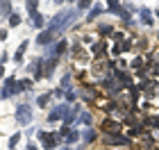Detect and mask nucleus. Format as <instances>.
Segmentation results:
<instances>
[{
	"label": "nucleus",
	"mask_w": 159,
	"mask_h": 150,
	"mask_svg": "<svg viewBox=\"0 0 159 150\" xmlns=\"http://www.w3.org/2000/svg\"><path fill=\"white\" fill-rule=\"evenodd\" d=\"M148 125H152V127H159V116H155V118H150V120H148Z\"/></svg>",
	"instance_id": "393cba45"
},
{
	"label": "nucleus",
	"mask_w": 159,
	"mask_h": 150,
	"mask_svg": "<svg viewBox=\"0 0 159 150\" xmlns=\"http://www.w3.org/2000/svg\"><path fill=\"white\" fill-rule=\"evenodd\" d=\"M129 66H132V68H141V66H143V59H134Z\"/></svg>",
	"instance_id": "b1692460"
},
{
	"label": "nucleus",
	"mask_w": 159,
	"mask_h": 150,
	"mask_svg": "<svg viewBox=\"0 0 159 150\" xmlns=\"http://www.w3.org/2000/svg\"><path fill=\"white\" fill-rule=\"evenodd\" d=\"M18 23H20V16H18V14H11V16H9V25H11V27H16Z\"/></svg>",
	"instance_id": "6ab92c4d"
},
{
	"label": "nucleus",
	"mask_w": 159,
	"mask_h": 150,
	"mask_svg": "<svg viewBox=\"0 0 159 150\" xmlns=\"http://www.w3.org/2000/svg\"><path fill=\"white\" fill-rule=\"evenodd\" d=\"M52 96H55V98H61V96H64V89H55Z\"/></svg>",
	"instance_id": "c85d7f7f"
},
{
	"label": "nucleus",
	"mask_w": 159,
	"mask_h": 150,
	"mask_svg": "<svg viewBox=\"0 0 159 150\" xmlns=\"http://www.w3.org/2000/svg\"><path fill=\"white\" fill-rule=\"evenodd\" d=\"M55 37H57V34H55L52 30H43L39 37H37V43H39V46H50V43L55 41Z\"/></svg>",
	"instance_id": "423d86ee"
},
{
	"label": "nucleus",
	"mask_w": 159,
	"mask_h": 150,
	"mask_svg": "<svg viewBox=\"0 0 159 150\" xmlns=\"http://www.w3.org/2000/svg\"><path fill=\"white\" fill-rule=\"evenodd\" d=\"M32 23H34L37 30H41V27H43V16H41V14H34V16H32Z\"/></svg>",
	"instance_id": "ddd939ff"
},
{
	"label": "nucleus",
	"mask_w": 159,
	"mask_h": 150,
	"mask_svg": "<svg viewBox=\"0 0 159 150\" xmlns=\"http://www.w3.org/2000/svg\"><path fill=\"white\" fill-rule=\"evenodd\" d=\"M93 139H96V132H93V130H86V132H84V141L89 143V141H93Z\"/></svg>",
	"instance_id": "aec40b11"
},
{
	"label": "nucleus",
	"mask_w": 159,
	"mask_h": 150,
	"mask_svg": "<svg viewBox=\"0 0 159 150\" xmlns=\"http://www.w3.org/2000/svg\"><path fill=\"white\" fill-rule=\"evenodd\" d=\"M14 93H18V82L14 80V77H7L5 87H2V91H0V98H9Z\"/></svg>",
	"instance_id": "20e7f679"
},
{
	"label": "nucleus",
	"mask_w": 159,
	"mask_h": 150,
	"mask_svg": "<svg viewBox=\"0 0 159 150\" xmlns=\"http://www.w3.org/2000/svg\"><path fill=\"white\" fill-rule=\"evenodd\" d=\"M0 14L2 16H11V2H0Z\"/></svg>",
	"instance_id": "9d476101"
},
{
	"label": "nucleus",
	"mask_w": 159,
	"mask_h": 150,
	"mask_svg": "<svg viewBox=\"0 0 159 150\" xmlns=\"http://www.w3.org/2000/svg\"><path fill=\"white\" fill-rule=\"evenodd\" d=\"M75 98H77V91H68V93H66V100H68V102H73Z\"/></svg>",
	"instance_id": "5701e85b"
},
{
	"label": "nucleus",
	"mask_w": 159,
	"mask_h": 150,
	"mask_svg": "<svg viewBox=\"0 0 159 150\" xmlns=\"http://www.w3.org/2000/svg\"><path fill=\"white\" fill-rule=\"evenodd\" d=\"M107 7H109V11H111V14H118V16H125V9H123V5H120V2H109Z\"/></svg>",
	"instance_id": "6e6552de"
},
{
	"label": "nucleus",
	"mask_w": 159,
	"mask_h": 150,
	"mask_svg": "<svg viewBox=\"0 0 159 150\" xmlns=\"http://www.w3.org/2000/svg\"><path fill=\"white\" fill-rule=\"evenodd\" d=\"M39 139L46 150H52L57 146V134H50V132H39Z\"/></svg>",
	"instance_id": "39448f33"
},
{
	"label": "nucleus",
	"mask_w": 159,
	"mask_h": 150,
	"mask_svg": "<svg viewBox=\"0 0 159 150\" xmlns=\"http://www.w3.org/2000/svg\"><path fill=\"white\" fill-rule=\"evenodd\" d=\"M75 141H80V132H77V130H70V132H68V137H66V143H68V146H73Z\"/></svg>",
	"instance_id": "1a4fd4ad"
},
{
	"label": "nucleus",
	"mask_w": 159,
	"mask_h": 150,
	"mask_svg": "<svg viewBox=\"0 0 159 150\" xmlns=\"http://www.w3.org/2000/svg\"><path fill=\"white\" fill-rule=\"evenodd\" d=\"M48 102H50V96H48V93H46V96H39V98H37V105H39V107H46Z\"/></svg>",
	"instance_id": "f3484780"
},
{
	"label": "nucleus",
	"mask_w": 159,
	"mask_h": 150,
	"mask_svg": "<svg viewBox=\"0 0 159 150\" xmlns=\"http://www.w3.org/2000/svg\"><path fill=\"white\" fill-rule=\"evenodd\" d=\"M27 150H37V146H34V143H27Z\"/></svg>",
	"instance_id": "c756f323"
},
{
	"label": "nucleus",
	"mask_w": 159,
	"mask_h": 150,
	"mask_svg": "<svg viewBox=\"0 0 159 150\" xmlns=\"http://www.w3.org/2000/svg\"><path fill=\"white\" fill-rule=\"evenodd\" d=\"M82 96H84V100H86V102H93V100H96V91L84 89V91H82Z\"/></svg>",
	"instance_id": "9b49d317"
},
{
	"label": "nucleus",
	"mask_w": 159,
	"mask_h": 150,
	"mask_svg": "<svg viewBox=\"0 0 159 150\" xmlns=\"http://www.w3.org/2000/svg\"><path fill=\"white\" fill-rule=\"evenodd\" d=\"M100 11H102V9H93V11L89 14V20H93V18H96V16H98V14H100Z\"/></svg>",
	"instance_id": "cd10ccee"
},
{
	"label": "nucleus",
	"mask_w": 159,
	"mask_h": 150,
	"mask_svg": "<svg viewBox=\"0 0 159 150\" xmlns=\"http://www.w3.org/2000/svg\"><path fill=\"white\" fill-rule=\"evenodd\" d=\"M18 143V134H14V137L9 139V148H14V146H16Z\"/></svg>",
	"instance_id": "a878e982"
},
{
	"label": "nucleus",
	"mask_w": 159,
	"mask_h": 150,
	"mask_svg": "<svg viewBox=\"0 0 159 150\" xmlns=\"http://www.w3.org/2000/svg\"><path fill=\"white\" fill-rule=\"evenodd\" d=\"M75 7H77V9H86V7H91V2H77Z\"/></svg>",
	"instance_id": "bb28decb"
},
{
	"label": "nucleus",
	"mask_w": 159,
	"mask_h": 150,
	"mask_svg": "<svg viewBox=\"0 0 159 150\" xmlns=\"http://www.w3.org/2000/svg\"><path fill=\"white\" fill-rule=\"evenodd\" d=\"M64 150H73V148H64Z\"/></svg>",
	"instance_id": "7c9ffc66"
},
{
	"label": "nucleus",
	"mask_w": 159,
	"mask_h": 150,
	"mask_svg": "<svg viewBox=\"0 0 159 150\" xmlns=\"http://www.w3.org/2000/svg\"><path fill=\"white\" fill-rule=\"evenodd\" d=\"M91 50H93V55H96V57H100V55H102L105 50H107V46H105V43H96Z\"/></svg>",
	"instance_id": "4468645a"
},
{
	"label": "nucleus",
	"mask_w": 159,
	"mask_h": 150,
	"mask_svg": "<svg viewBox=\"0 0 159 150\" xmlns=\"http://www.w3.org/2000/svg\"><path fill=\"white\" fill-rule=\"evenodd\" d=\"M70 80H73V77H70V73H66V75L61 77V87H64V89H68V87H70Z\"/></svg>",
	"instance_id": "a211bd4d"
},
{
	"label": "nucleus",
	"mask_w": 159,
	"mask_h": 150,
	"mask_svg": "<svg viewBox=\"0 0 159 150\" xmlns=\"http://www.w3.org/2000/svg\"><path fill=\"white\" fill-rule=\"evenodd\" d=\"M27 11L34 16V14H37V2H27Z\"/></svg>",
	"instance_id": "4be33fe9"
},
{
	"label": "nucleus",
	"mask_w": 159,
	"mask_h": 150,
	"mask_svg": "<svg viewBox=\"0 0 159 150\" xmlns=\"http://www.w3.org/2000/svg\"><path fill=\"white\" fill-rule=\"evenodd\" d=\"M141 18H143V23H146L148 27L152 25V16H150V11H148V9H143V11H141Z\"/></svg>",
	"instance_id": "dca6fc26"
},
{
	"label": "nucleus",
	"mask_w": 159,
	"mask_h": 150,
	"mask_svg": "<svg viewBox=\"0 0 159 150\" xmlns=\"http://www.w3.org/2000/svg\"><path fill=\"white\" fill-rule=\"evenodd\" d=\"M100 34H105V37H107V34H114V30L109 25H100Z\"/></svg>",
	"instance_id": "412c9836"
},
{
	"label": "nucleus",
	"mask_w": 159,
	"mask_h": 150,
	"mask_svg": "<svg viewBox=\"0 0 159 150\" xmlns=\"http://www.w3.org/2000/svg\"><path fill=\"white\" fill-rule=\"evenodd\" d=\"M80 123H84V125H91V123H93V118H91V111H84L82 116H80Z\"/></svg>",
	"instance_id": "2eb2a0df"
},
{
	"label": "nucleus",
	"mask_w": 159,
	"mask_h": 150,
	"mask_svg": "<svg viewBox=\"0 0 159 150\" xmlns=\"http://www.w3.org/2000/svg\"><path fill=\"white\" fill-rule=\"evenodd\" d=\"M68 111H70V109H68L66 105H57V107H52V109H50L48 120H50V123H55V120H59V118H66Z\"/></svg>",
	"instance_id": "7ed1b4c3"
},
{
	"label": "nucleus",
	"mask_w": 159,
	"mask_h": 150,
	"mask_svg": "<svg viewBox=\"0 0 159 150\" xmlns=\"http://www.w3.org/2000/svg\"><path fill=\"white\" fill-rule=\"evenodd\" d=\"M75 16H77V9H66V11L57 14V16L50 20V27H48V30H52L55 34H57V32H64V30L68 27V23H70Z\"/></svg>",
	"instance_id": "f257e3e1"
},
{
	"label": "nucleus",
	"mask_w": 159,
	"mask_h": 150,
	"mask_svg": "<svg viewBox=\"0 0 159 150\" xmlns=\"http://www.w3.org/2000/svg\"><path fill=\"white\" fill-rule=\"evenodd\" d=\"M102 130H105V132L118 130V123H114V120H105V123H102Z\"/></svg>",
	"instance_id": "f8f14e48"
},
{
	"label": "nucleus",
	"mask_w": 159,
	"mask_h": 150,
	"mask_svg": "<svg viewBox=\"0 0 159 150\" xmlns=\"http://www.w3.org/2000/svg\"><path fill=\"white\" fill-rule=\"evenodd\" d=\"M105 141H107V143H111V146H125V143H129L127 137H116V134H109Z\"/></svg>",
	"instance_id": "0eeeda50"
},
{
	"label": "nucleus",
	"mask_w": 159,
	"mask_h": 150,
	"mask_svg": "<svg viewBox=\"0 0 159 150\" xmlns=\"http://www.w3.org/2000/svg\"><path fill=\"white\" fill-rule=\"evenodd\" d=\"M16 120L20 125H30L32 123V107L30 105H18L16 109Z\"/></svg>",
	"instance_id": "f03ea898"
}]
</instances>
